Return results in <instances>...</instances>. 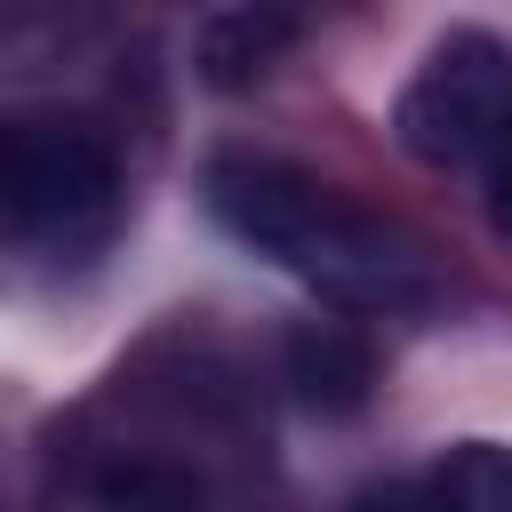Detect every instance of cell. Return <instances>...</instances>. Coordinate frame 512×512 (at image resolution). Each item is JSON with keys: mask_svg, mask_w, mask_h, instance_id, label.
Wrapping results in <instances>:
<instances>
[{"mask_svg": "<svg viewBox=\"0 0 512 512\" xmlns=\"http://www.w3.org/2000/svg\"><path fill=\"white\" fill-rule=\"evenodd\" d=\"M56 512H208V488L192 464H168V456H88L64 488H56Z\"/></svg>", "mask_w": 512, "mask_h": 512, "instance_id": "obj_4", "label": "cell"}, {"mask_svg": "<svg viewBox=\"0 0 512 512\" xmlns=\"http://www.w3.org/2000/svg\"><path fill=\"white\" fill-rule=\"evenodd\" d=\"M8 240L48 264H88L120 224V152L72 112H16L0 144Z\"/></svg>", "mask_w": 512, "mask_h": 512, "instance_id": "obj_2", "label": "cell"}, {"mask_svg": "<svg viewBox=\"0 0 512 512\" xmlns=\"http://www.w3.org/2000/svg\"><path fill=\"white\" fill-rule=\"evenodd\" d=\"M296 16H280V8H224V16H208L200 24V80L208 88H248V80H264L288 48H296Z\"/></svg>", "mask_w": 512, "mask_h": 512, "instance_id": "obj_6", "label": "cell"}, {"mask_svg": "<svg viewBox=\"0 0 512 512\" xmlns=\"http://www.w3.org/2000/svg\"><path fill=\"white\" fill-rule=\"evenodd\" d=\"M288 384H296L320 416H352V408L368 400V384H376V352H368V336L344 328V320H304V328L288 336Z\"/></svg>", "mask_w": 512, "mask_h": 512, "instance_id": "obj_5", "label": "cell"}, {"mask_svg": "<svg viewBox=\"0 0 512 512\" xmlns=\"http://www.w3.org/2000/svg\"><path fill=\"white\" fill-rule=\"evenodd\" d=\"M208 208L216 224L256 248L264 264H280L288 280H304L320 304L344 312H400L432 296L424 248L384 224L376 208H360L352 192H336L328 176L272 160V152H216L208 160Z\"/></svg>", "mask_w": 512, "mask_h": 512, "instance_id": "obj_1", "label": "cell"}, {"mask_svg": "<svg viewBox=\"0 0 512 512\" xmlns=\"http://www.w3.org/2000/svg\"><path fill=\"white\" fill-rule=\"evenodd\" d=\"M432 504L440 512H512V448L504 440H456L432 464Z\"/></svg>", "mask_w": 512, "mask_h": 512, "instance_id": "obj_7", "label": "cell"}, {"mask_svg": "<svg viewBox=\"0 0 512 512\" xmlns=\"http://www.w3.org/2000/svg\"><path fill=\"white\" fill-rule=\"evenodd\" d=\"M400 144L424 168H488L512 144V48L496 32H448L392 104Z\"/></svg>", "mask_w": 512, "mask_h": 512, "instance_id": "obj_3", "label": "cell"}, {"mask_svg": "<svg viewBox=\"0 0 512 512\" xmlns=\"http://www.w3.org/2000/svg\"><path fill=\"white\" fill-rule=\"evenodd\" d=\"M352 512H440V504H432V480H384V488H360Z\"/></svg>", "mask_w": 512, "mask_h": 512, "instance_id": "obj_8", "label": "cell"}, {"mask_svg": "<svg viewBox=\"0 0 512 512\" xmlns=\"http://www.w3.org/2000/svg\"><path fill=\"white\" fill-rule=\"evenodd\" d=\"M488 216H496V232L512 240V144L488 160Z\"/></svg>", "mask_w": 512, "mask_h": 512, "instance_id": "obj_9", "label": "cell"}]
</instances>
